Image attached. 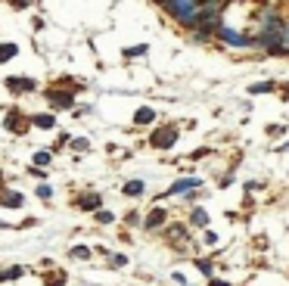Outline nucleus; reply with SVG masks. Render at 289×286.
<instances>
[{
	"label": "nucleus",
	"instance_id": "nucleus-17",
	"mask_svg": "<svg viewBox=\"0 0 289 286\" xmlns=\"http://www.w3.org/2000/svg\"><path fill=\"white\" fill-rule=\"evenodd\" d=\"M65 280H68V277H65L62 271H59V274H47V277H44V283H47V286H65Z\"/></svg>",
	"mask_w": 289,
	"mask_h": 286
},
{
	"label": "nucleus",
	"instance_id": "nucleus-9",
	"mask_svg": "<svg viewBox=\"0 0 289 286\" xmlns=\"http://www.w3.org/2000/svg\"><path fill=\"white\" fill-rule=\"evenodd\" d=\"M31 124H34V128H41V131H53V128H56V115H47V112L31 115Z\"/></svg>",
	"mask_w": 289,
	"mask_h": 286
},
{
	"label": "nucleus",
	"instance_id": "nucleus-26",
	"mask_svg": "<svg viewBox=\"0 0 289 286\" xmlns=\"http://www.w3.org/2000/svg\"><path fill=\"white\" fill-rule=\"evenodd\" d=\"M196 264H199V271H202V274H208V277H211V264H208V261H196Z\"/></svg>",
	"mask_w": 289,
	"mask_h": 286
},
{
	"label": "nucleus",
	"instance_id": "nucleus-2",
	"mask_svg": "<svg viewBox=\"0 0 289 286\" xmlns=\"http://www.w3.org/2000/svg\"><path fill=\"white\" fill-rule=\"evenodd\" d=\"M44 97L53 109H71L75 106V91H56L53 84H50V91H44Z\"/></svg>",
	"mask_w": 289,
	"mask_h": 286
},
{
	"label": "nucleus",
	"instance_id": "nucleus-30",
	"mask_svg": "<svg viewBox=\"0 0 289 286\" xmlns=\"http://www.w3.org/2000/svg\"><path fill=\"white\" fill-rule=\"evenodd\" d=\"M0 177H4V171H0Z\"/></svg>",
	"mask_w": 289,
	"mask_h": 286
},
{
	"label": "nucleus",
	"instance_id": "nucleus-19",
	"mask_svg": "<svg viewBox=\"0 0 289 286\" xmlns=\"http://www.w3.org/2000/svg\"><path fill=\"white\" fill-rule=\"evenodd\" d=\"M68 255H71V258H90V249H87V246H71Z\"/></svg>",
	"mask_w": 289,
	"mask_h": 286
},
{
	"label": "nucleus",
	"instance_id": "nucleus-1",
	"mask_svg": "<svg viewBox=\"0 0 289 286\" xmlns=\"http://www.w3.org/2000/svg\"><path fill=\"white\" fill-rule=\"evenodd\" d=\"M165 10L174 16L177 22H184V25H199V10H202V4H193V0H168Z\"/></svg>",
	"mask_w": 289,
	"mask_h": 286
},
{
	"label": "nucleus",
	"instance_id": "nucleus-22",
	"mask_svg": "<svg viewBox=\"0 0 289 286\" xmlns=\"http://www.w3.org/2000/svg\"><path fill=\"white\" fill-rule=\"evenodd\" d=\"M106 258H109V267H121V264H128V258H124V255H106Z\"/></svg>",
	"mask_w": 289,
	"mask_h": 286
},
{
	"label": "nucleus",
	"instance_id": "nucleus-16",
	"mask_svg": "<svg viewBox=\"0 0 289 286\" xmlns=\"http://www.w3.org/2000/svg\"><path fill=\"white\" fill-rule=\"evenodd\" d=\"M143 190H147L143 181H128V184H124V193H128V196H140Z\"/></svg>",
	"mask_w": 289,
	"mask_h": 286
},
{
	"label": "nucleus",
	"instance_id": "nucleus-8",
	"mask_svg": "<svg viewBox=\"0 0 289 286\" xmlns=\"http://www.w3.org/2000/svg\"><path fill=\"white\" fill-rule=\"evenodd\" d=\"M0 205H4V208H19V205H22V193L4 190V193H0Z\"/></svg>",
	"mask_w": 289,
	"mask_h": 286
},
{
	"label": "nucleus",
	"instance_id": "nucleus-21",
	"mask_svg": "<svg viewBox=\"0 0 289 286\" xmlns=\"http://www.w3.org/2000/svg\"><path fill=\"white\" fill-rule=\"evenodd\" d=\"M97 221H100V224H112V221H115V214H112V211H106V208H100V211H97Z\"/></svg>",
	"mask_w": 289,
	"mask_h": 286
},
{
	"label": "nucleus",
	"instance_id": "nucleus-24",
	"mask_svg": "<svg viewBox=\"0 0 289 286\" xmlns=\"http://www.w3.org/2000/svg\"><path fill=\"white\" fill-rule=\"evenodd\" d=\"M147 53V44H140V47H131V50H124V56H143Z\"/></svg>",
	"mask_w": 289,
	"mask_h": 286
},
{
	"label": "nucleus",
	"instance_id": "nucleus-20",
	"mask_svg": "<svg viewBox=\"0 0 289 286\" xmlns=\"http://www.w3.org/2000/svg\"><path fill=\"white\" fill-rule=\"evenodd\" d=\"M34 193H38V199H44V202H47L50 196H53V187H50V184H41V187L34 190Z\"/></svg>",
	"mask_w": 289,
	"mask_h": 286
},
{
	"label": "nucleus",
	"instance_id": "nucleus-4",
	"mask_svg": "<svg viewBox=\"0 0 289 286\" xmlns=\"http://www.w3.org/2000/svg\"><path fill=\"white\" fill-rule=\"evenodd\" d=\"M174 140H177V131H174V128H159V131L150 137V143H153L156 150H171Z\"/></svg>",
	"mask_w": 289,
	"mask_h": 286
},
{
	"label": "nucleus",
	"instance_id": "nucleus-7",
	"mask_svg": "<svg viewBox=\"0 0 289 286\" xmlns=\"http://www.w3.org/2000/svg\"><path fill=\"white\" fill-rule=\"evenodd\" d=\"M218 34H221V38H224L227 44H233V47H249V44H252V38H246V34L233 31V28H221Z\"/></svg>",
	"mask_w": 289,
	"mask_h": 286
},
{
	"label": "nucleus",
	"instance_id": "nucleus-18",
	"mask_svg": "<svg viewBox=\"0 0 289 286\" xmlns=\"http://www.w3.org/2000/svg\"><path fill=\"white\" fill-rule=\"evenodd\" d=\"M50 162H53V153H47V150L34 153V165H50Z\"/></svg>",
	"mask_w": 289,
	"mask_h": 286
},
{
	"label": "nucleus",
	"instance_id": "nucleus-23",
	"mask_svg": "<svg viewBox=\"0 0 289 286\" xmlns=\"http://www.w3.org/2000/svg\"><path fill=\"white\" fill-rule=\"evenodd\" d=\"M267 91H274V84H270V81H264V84H255V87H252V94H267Z\"/></svg>",
	"mask_w": 289,
	"mask_h": 286
},
{
	"label": "nucleus",
	"instance_id": "nucleus-12",
	"mask_svg": "<svg viewBox=\"0 0 289 286\" xmlns=\"http://www.w3.org/2000/svg\"><path fill=\"white\" fill-rule=\"evenodd\" d=\"M153 118H156V112L150 109V106H140V109H137V115H134V121H137V124H150Z\"/></svg>",
	"mask_w": 289,
	"mask_h": 286
},
{
	"label": "nucleus",
	"instance_id": "nucleus-25",
	"mask_svg": "<svg viewBox=\"0 0 289 286\" xmlns=\"http://www.w3.org/2000/svg\"><path fill=\"white\" fill-rule=\"evenodd\" d=\"M71 147H75V150H81V153H84V150L90 147V143H87L84 137H78V140H75V137H71Z\"/></svg>",
	"mask_w": 289,
	"mask_h": 286
},
{
	"label": "nucleus",
	"instance_id": "nucleus-3",
	"mask_svg": "<svg viewBox=\"0 0 289 286\" xmlns=\"http://www.w3.org/2000/svg\"><path fill=\"white\" fill-rule=\"evenodd\" d=\"M28 124H31V118H28L25 112H19V109H10V112H7V118H4V128H7V131H13V134H25V131H28Z\"/></svg>",
	"mask_w": 289,
	"mask_h": 286
},
{
	"label": "nucleus",
	"instance_id": "nucleus-14",
	"mask_svg": "<svg viewBox=\"0 0 289 286\" xmlns=\"http://www.w3.org/2000/svg\"><path fill=\"white\" fill-rule=\"evenodd\" d=\"M16 53H19V47H16V44H0V62H4V59H13Z\"/></svg>",
	"mask_w": 289,
	"mask_h": 286
},
{
	"label": "nucleus",
	"instance_id": "nucleus-28",
	"mask_svg": "<svg viewBox=\"0 0 289 286\" xmlns=\"http://www.w3.org/2000/svg\"><path fill=\"white\" fill-rule=\"evenodd\" d=\"M211 286H230V283H224V280H211Z\"/></svg>",
	"mask_w": 289,
	"mask_h": 286
},
{
	"label": "nucleus",
	"instance_id": "nucleus-13",
	"mask_svg": "<svg viewBox=\"0 0 289 286\" xmlns=\"http://www.w3.org/2000/svg\"><path fill=\"white\" fill-rule=\"evenodd\" d=\"M22 274H25V267L16 264V267H7V271H0V280H19Z\"/></svg>",
	"mask_w": 289,
	"mask_h": 286
},
{
	"label": "nucleus",
	"instance_id": "nucleus-29",
	"mask_svg": "<svg viewBox=\"0 0 289 286\" xmlns=\"http://www.w3.org/2000/svg\"><path fill=\"white\" fill-rule=\"evenodd\" d=\"M0 227H7V224H4V221H0Z\"/></svg>",
	"mask_w": 289,
	"mask_h": 286
},
{
	"label": "nucleus",
	"instance_id": "nucleus-6",
	"mask_svg": "<svg viewBox=\"0 0 289 286\" xmlns=\"http://www.w3.org/2000/svg\"><path fill=\"white\" fill-rule=\"evenodd\" d=\"M75 205L84 208V211H100L103 208V196L100 193H84V196H78V199H75Z\"/></svg>",
	"mask_w": 289,
	"mask_h": 286
},
{
	"label": "nucleus",
	"instance_id": "nucleus-11",
	"mask_svg": "<svg viewBox=\"0 0 289 286\" xmlns=\"http://www.w3.org/2000/svg\"><path fill=\"white\" fill-rule=\"evenodd\" d=\"M162 221H165V211H162V208H153V211L147 214V221H143V224L153 230V227H162Z\"/></svg>",
	"mask_w": 289,
	"mask_h": 286
},
{
	"label": "nucleus",
	"instance_id": "nucleus-5",
	"mask_svg": "<svg viewBox=\"0 0 289 286\" xmlns=\"http://www.w3.org/2000/svg\"><path fill=\"white\" fill-rule=\"evenodd\" d=\"M7 87L13 94H31V91H38V81L34 78H22V75H13L7 78Z\"/></svg>",
	"mask_w": 289,
	"mask_h": 286
},
{
	"label": "nucleus",
	"instance_id": "nucleus-15",
	"mask_svg": "<svg viewBox=\"0 0 289 286\" xmlns=\"http://www.w3.org/2000/svg\"><path fill=\"white\" fill-rule=\"evenodd\" d=\"M193 224L196 227H205L208 224V211L205 208H193Z\"/></svg>",
	"mask_w": 289,
	"mask_h": 286
},
{
	"label": "nucleus",
	"instance_id": "nucleus-10",
	"mask_svg": "<svg viewBox=\"0 0 289 286\" xmlns=\"http://www.w3.org/2000/svg\"><path fill=\"white\" fill-rule=\"evenodd\" d=\"M193 187H199V181H196V177H187V181H177L171 190H165L168 196H177V193H184V190H193Z\"/></svg>",
	"mask_w": 289,
	"mask_h": 286
},
{
	"label": "nucleus",
	"instance_id": "nucleus-27",
	"mask_svg": "<svg viewBox=\"0 0 289 286\" xmlns=\"http://www.w3.org/2000/svg\"><path fill=\"white\" fill-rule=\"evenodd\" d=\"M168 237H184V227H168Z\"/></svg>",
	"mask_w": 289,
	"mask_h": 286
}]
</instances>
